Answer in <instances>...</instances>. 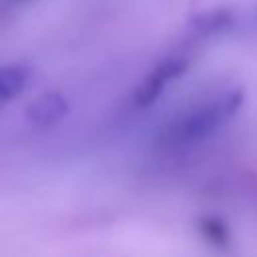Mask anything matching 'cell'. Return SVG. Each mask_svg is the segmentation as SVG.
Segmentation results:
<instances>
[{"label":"cell","instance_id":"cell-1","mask_svg":"<svg viewBox=\"0 0 257 257\" xmlns=\"http://www.w3.org/2000/svg\"><path fill=\"white\" fill-rule=\"evenodd\" d=\"M243 102L245 92L241 88H225L207 94L167 118L157 135V143L167 151L191 149L227 126L243 108Z\"/></svg>","mask_w":257,"mask_h":257},{"label":"cell","instance_id":"cell-2","mask_svg":"<svg viewBox=\"0 0 257 257\" xmlns=\"http://www.w3.org/2000/svg\"><path fill=\"white\" fill-rule=\"evenodd\" d=\"M187 66H189V60L185 56H167L165 60L157 62L135 86L133 104L137 108H147L153 102H157V98L167 90V86L175 82L179 76H183Z\"/></svg>","mask_w":257,"mask_h":257},{"label":"cell","instance_id":"cell-3","mask_svg":"<svg viewBox=\"0 0 257 257\" xmlns=\"http://www.w3.org/2000/svg\"><path fill=\"white\" fill-rule=\"evenodd\" d=\"M68 110H70L68 98L58 90H50V92H42L40 96H36L26 106L24 116L32 126L48 128V126H54L60 120H64Z\"/></svg>","mask_w":257,"mask_h":257},{"label":"cell","instance_id":"cell-4","mask_svg":"<svg viewBox=\"0 0 257 257\" xmlns=\"http://www.w3.org/2000/svg\"><path fill=\"white\" fill-rule=\"evenodd\" d=\"M30 78V70L24 64H4L0 66V108L18 98Z\"/></svg>","mask_w":257,"mask_h":257},{"label":"cell","instance_id":"cell-5","mask_svg":"<svg viewBox=\"0 0 257 257\" xmlns=\"http://www.w3.org/2000/svg\"><path fill=\"white\" fill-rule=\"evenodd\" d=\"M201 233H203V237H205L207 241H211L215 247H223V245H227V241H229V231H227V227H225L221 221H217V219H203V221H201Z\"/></svg>","mask_w":257,"mask_h":257},{"label":"cell","instance_id":"cell-6","mask_svg":"<svg viewBox=\"0 0 257 257\" xmlns=\"http://www.w3.org/2000/svg\"><path fill=\"white\" fill-rule=\"evenodd\" d=\"M30 2H34V0H0V16L10 14V12H14V10H18Z\"/></svg>","mask_w":257,"mask_h":257}]
</instances>
